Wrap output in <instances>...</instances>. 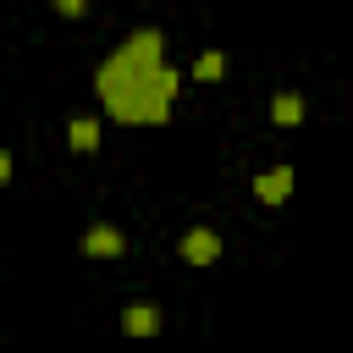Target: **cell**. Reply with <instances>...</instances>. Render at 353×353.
Masks as SVG:
<instances>
[{
	"label": "cell",
	"mask_w": 353,
	"mask_h": 353,
	"mask_svg": "<svg viewBox=\"0 0 353 353\" xmlns=\"http://www.w3.org/2000/svg\"><path fill=\"white\" fill-rule=\"evenodd\" d=\"M182 77L165 66V33L160 28H132L94 72V94L110 121L121 127H165L176 105Z\"/></svg>",
	"instance_id": "obj_1"
},
{
	"label": "cell",
	"mask_w": 353,
	"mask_h": 353,
	"mask_svg": "<svg viewBox=\"0 0 353 353\" xmlns=\"http://www.w3.org/2000/svg\"><path fill=\"white\" fill-rule=\"evenodd\" d=\"M77 254H83V259H121V254H127V237H121V226L99 221V226H88V232L77 237Z\"/></svg>",
	"instance_id": "obj_2"
},
{
	"label": "cell",
	"mask_w": 353,
	"mask_h": 353,
	"mask_svg": "<svg viewBox=\"0 0 353 353\" xmlns=\"http://www.w3.org/2000/svg\"><path fill=\"white\" fill-rule=\"evenodd\" d=\"M182 259L188 265H221V232H210V226L182 232Z\"/></svg>",
	"instance_id": "obj_3"
},
{
	"label": "cell",
	"mask_w": 353,
	"mask_h": 353,
	"mask_svg": "<svg viewBox=\"0 0 353 353\" xmlns=\"http://www.w3.org/2000/svg\"><path fill=\"white\" fill-rule=\"evenodd\" d=\"M254 199L259 204H287L292 199V165H270L254 176Z\"/></svg>",
	"instance_id": "obj_4"
},
{
	"label": "cell",
	"mask_w": 353,
	"mask_h": 353,
	"mask_svg": "<svg viewBox=\"0 0 353 353\" xmlns=\"http://www.w3.org/2000/svg\"><path fill=\"white\" fill-rule=\"evenodd\" d=\"M121 331H127V336H154V331H160V309L143 303V298L127 303V309H121Z\"/></svg>",
	"instance_id": "obj_5"
},
{
	"label": "cell",
	"mask_w": 353,
	"mask_h": 353,
	"mask_svg": "<svg viewBox=\"0 0 353 353\" xmlns=\"http://www.w3.org/2000/svg\"><path fill=\"white\" fill-rule=\"evenodd\" d=\"M66 149L72 154H94L99 149V121L94 116H72L66 121Z\"/></svg>",
	"instance_id": "obj_6"
},
{
	"label": "cell",
	"mask_w": 353,
	"mask_h": 353,
	"mask_svg": "<svg viewBox=\"0 0 353 353\" xmlns=\"http://www.w3.org/2000/svg\"><path fill=\"white\" fill-rule=\"evenodd\" d=\"M303 110H309V105H303V94H298V88H281V94L270 99V121H276V127H298V121H303Z\"/></svg>",
	"instance_id": "obj_7"
},
{
	"label": "cell",
	"mask_w": 353,
	"mask_h": 353,
	"mask_svg": "<svg viewBox=\"0 0 353 353\" xmlns=\"http://www.w3.org/2000/svg\"><path fill=\"white\" fill-rule=\"evenodd\" d=\"M226 66H232L226 50H204V55L193 61V77H199V83H215V77H226Z\"/></svg>",
	"instance_id": "obj_8"
},
{
	"label": "cell",
	"mask_w": 353,
	"mask_h": 353,
	"mask_svg": "<svg viewBox=\"0 0 353 353\" xmlns=\"http://www.w3.org/2000/svg\"><path fill=\"white\" fill-rule=\"evenodd\" d=\"M50 6H55L61 17H83V11H88V0H50Z\"/></svg>",
	"instance_id": "obj_9"
}]
</instances>
